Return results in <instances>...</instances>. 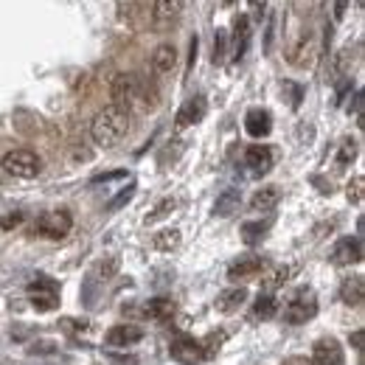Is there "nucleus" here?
Segmentation results:
<instances>
[{"instance_id": "f257e3e1", "label": "nucleus", "mask_w": 365, "mask_h": 365, "mask_svg": "<svg viewBox=\"0 0 365 365\" xmlns=\"http://www.w3.org/2000/svg\"><path fill=\"white\" fill-rule=\"evenodd\" d=\"M130 133V113L118 110L113 104H107L104 110L96 113V118L90 121V138L93 144L101 149H113L124 141V135Z\"/></svg>"}, {"instance_id": "f03ea898", "label": "nucleus", "mask_w": 365, "mask_h": 365, "mask_svg": "<svg viewBox=\"0 0 365 365\" xmlns=\"http://www.w3.org/2000/svg\"><path fill=\"white\" fill-rule=\"evenodd\" d=\"M0 166H3L6 174L20 177V180H34L43 172V160L31 149H11V152H6L3 160H0Z\"/></svg>"}, {"instance_id": "7ed1b4c3", "label": "nucleus", "mask_w": 365, "mask_h": 365, "mask_svg": "<svg viewBox=\"0 0 365 365\" xmlns=\"http://www.w3.org/2000/svg\"><path fill=\"white\" fill-rule=\"evenodd\" d=\"M110 99H113V107L118 110H127L141 99V82L135 73H116L113 76V84H110Z\"/></svg>"}, {"instance_id": "20e7f679", "label": "nucleus", "mask_w": 365, "mask_h": 365, "mask_svg": "<svg viewBox=\"0 0 365 365\" xmlns=\"http://www.w3.org/2000/svg\"><path fill=\"white\" fill-rule=\"evenodd\" d=\"M315 315H318V298H315L312 290H298L290 301L284 303V320L292 323V326L309 323Z\"/></svg>"}, {"instance_id": "39448f33", "label": "nucleus", "mask_w": 365, "mask_h": 365, "mask_svg": "<svg viewBox=\"0 0 365 365\" xmlns=\"http://www.w3.org/2000/svg\"><path fill=\"white\" fill-rule=\"evenodd\" d=\"M73 228L71 211L57 208V211H45L43 217L37 219V233L45 239H65Z\"/></svg>"}, {"instance_id": "423d86ee", "label": "nucleus", "mask_w": 365, "mask_h": 365, "mask_svg": "<svg viewBox=\"0 0 365 365\" xmlns=\"http://www.w3.org/2000/svg\"><path fill=\"white\" fill-rule=\"evenodd\" d=\"M28 298H31L34 309L51 312V309L60 306V287H57V281H51V279H34V281L28 284Z\"/></svg>"}, {"instance_id": "0eeeda50", "label": "nucleus", "mask_w": 365, "mask_h": 365, "mask_svg": "<svg viewBox=\"0 0 365 365\" xmlns=\"http://www.w3.org/2000/svg\"><path fill=\"white\" fill-rule=\"evenodd\" d=\"M186 9V0H155L152 3V28L155 31H169Z\"/></svg>"}, {"instance_id": "6e6552de", "label": "nucleus", "mask_w": 365, "mask_h": 365, "mask_svg": "<svg viewBox=\"0 0 365 365\" xmlns=\"http://www.w3.org/2000/svg\"><path fill=\"white\" fill-rule=\"evenodd\" d=\"M169 354H172V360H177L180 365H197V363H203V360H206L203 343H200V340H194V337H186V335H180V337H174V340H172Z\"/></svg>"}, {"instance_id": "1a4fd4ad", "label": "nucleus", "mask_w": 365, "mask_h": 365, "mask_svg": "<svg viewBox=\"0 0 365 365\" xmlns=\"http://www.w3.org/2000/svg\"><path fill=\"white\" fill-rule=\"evenodd\" d=\"M343 363H346V354H343V346L335 337H320L312 346V365H343Z\"/></svg>"}, {"instance_id": "9d476101", "label": "nucleus", "mask_w": 365, "mask_h": 365, "mask_svg": "<svg viewBox=\"0 0 365 365\" xmlns=\"http://www.w3.org/2000/svg\"><path fill=\"white\" fill-rule=\"evenodd\" d=\"M206 110H208V104H206V99L203 96H194V99H189L180 110H177V118H174V124H177V130H186V127H194V124H200L203 118H206Z\"/></svg>"}, {"instance_id": "9b49d317", "label": "nucleus", "mask_w": 365, "mask_h": 365, "mask_svg": "<svg viewBox=\"0 0 365 365\" xmlns=\"http://www.w3.org/2000/svg\"><path fill=\"white\" fill-rule=\"evenodd\" d=\"M104 340H107V346L127 349V346H135V343L144 340V329H138V326H133V323H118V326H113V329L104 335Z\"/></svg>"}, {"instance_id": "f8f14e48", "label": "nucleus", "mask_w": 365, "mask_h": 365, "mask_svg": "<svg viewBox=\"0 0 365 365\" xmlns=\"http://www.w3.org/2000/svg\"><path fill=\"white\" fill-rule=\"evenodd\" d=\"M332 262L335 264H360L363 262V242L354 236H349V239H340L337 245H335V250H332Z\"/></svg>"}, {"instance_id": "ddd939ff", "label": "nucleus", "mask_w": 365, "mask_h": 365, "mask_svg": "<svg viewBox=\"0 0 365 365\" xmlns=\"http://www.w3.org/2000/svg\"><path fill=\"white\" fill-rule=\"evenodd\" d=\"M245 163H247V169L253 172V174H267L270 169H273V149L264 144H253L247 146V152H245Z\"/></svg>"}, {"instance_id": "4468645a", "label": "nucleus", "mask_w": 365, "mask_h": 365, "mask_svg": "<svg viewBox=\"0 0 365 365\" xmlns=\"http://www.w3.org/2000/svg\"><path fill=\"white\" fill-rule=\"evenodd\" d=\"M245 130H247V135H253V138H267L270 130H273V116H270L267 110L256 107V110H250V113L245 116Z\"/></svg>"}, {"instance_id": "2eb2a0df", "label": "nucleus", "mask_w": 365, "mask_h": 365, "mask_svg": "<svg viewBox=\"0 0 365 365\" xmlns=\"http://www.w3.org/2000/svg\"><path fill=\"white\" fill-rule=\"evenodd\" d=\"M174 65H177V48L172 43L157 45L155 54H152V71L157 73V76H163V73L174 71Z\"/></svg>"}, {"instance_id": "dca6fc26", "label": "nucleus", "mask_w": 365, "mask_h": 365, "mask_svg": "<svg viewBox=\"0 0 365 365\" xmlns=\"http://www.w3.org/2000/svg\"><path fill=\"white\" fill-rule=\"evenodd\" d=\"M264 270V259L262 256H245V259H239V262H233L230 267H228V279L230 281H236V279H250V276H256V273H262Z\"/></svg>"}, {"instance_id": "f3484780", "label": "nucleus", "mask_w": 365, "mask_h": 365, "mask_svg": "<svg viewBox=\"0 0 365 365\" xmlns=\"http://www.w3.org/2000/svg\"><path fill=\"white\" fill-rule=\"evenodd\" d=\"M281 203V189L279 186H264L250 197V208L253 211H273Z\"/></svg>"}, {"instance_id": "a211bd4d", "label": "nucleus", "mask_w": 365, "mask_h": 365, "mask_svg": "<svg viewBox=\"0 0 365 365\" xmlns=\"http://www.w3.org/2000/svg\"><path fill=\"white\" fill-rule=\"evenodd\" d=\"M144 315L149 318V320L166 323V320H172V318H174V301H172V298H152V301L146 303Z\"/></svg>"}, {"instance_id": "6ab92c4d", "label": "nucleus", "mask_w": 365, "mask_h": 365, "mask_svg": "<svg viewBox=\"0 0 365 365\" xmlns=\"http://www.w3.org/2000/svg\"><path fill=\"white\" fill-rule=\"evenodd\" d=\"M365 298V284L360 276H354V279H346L343 284H340V301L346 303V306H360Z\"/></svg>"}, {"instance_id": "aec40b11", "label": "nucleus", "mask_w": 365, "mask_h": 365, "mask_svg": "<svg viewBox=\"0 0 365 365\" xmlns=\"http://www.w3.org/2000/svg\"><path fill=\"white\" fill-rule=\"evenodd\" d=\"M247 43H250V20L242 14V17L236 20V28H233V60H236V62L245 57Z\"/></svg>"}, {"instance_id": "412c9836", "label": "nucleus", "mask_w": 365, "mask_h": 365, "mask_svg": "<svg viewBox=\"0 0 365 365\" xmlns=\"http://www.w3.org/2000/svg\"><path fill=\"white\" fill-rule=\"evenodd\" d=\"M245 301H247V290H245V287H230V290H225L217 298V309L225 312V315H230V312H236Z\"/></svg>"}, {"instance_id": "4be33fe9", "label": "nucleus", "mask_w": 365, "mask_h": 365, "mask_svg": "<svg viewBox=\"0 0 365 365\" xmlns=\"http://www.w3.org/2000/svg\"><path fill=\"white\" fill-rule=\"evenodd\" d=\"M253 315H256L259 320H273V318L279 315V301H276V295H273V292L259 295L256 303H253Z\"/></svg>"}, {"instance_id": "5701e85b", "label": "nucleus", "mask_w": 365, "mask_h": 365, "mask_svg": "<svg viewBox=\"0 0 365 365\" xmlns=\"http://www.w3.org/2000/svg\"><path fill=\"white\" fill-rule=\"evenodd\" d=\"M239 203H242L239 191H236V189H228V191H222V194L217 197V203H214V214H217V217H230L233 211H239Z\"/></svg>"}, {"instance_id": "b1692460", "label": "nucleus", "mask_w": 365, "mask_h": 365, "mask_svg": "<svg viewBox=\"0 0 365 365\" xmlns=\"http://www.w3.org/2000/svg\"><path fill=\"white\" fill-rule=\"evenodd\" d=\"M292 276H295V267L281 264V267H273V270H270V273L262 279V284H264V290H267V292H273V290H279V287H284Z\"/></svg>"}, {"instance_id": "393cba45", "label": "nucleus", "mask_w": 365, "mask_h": 365, "mask_svg": "<svg viewBox=\"0 0 365 365\" xmlns=\"http://www.w3.org/2000/svg\"><path fill=\"white\" fill-rule=\"evenodd\" d=\"M177 245H180V230H177V228H166V230H160V233L155 236V247L163 250V253L174 250Z\"/></svg>"}, {"instance_id": "a878e982", "label": "nucleus", "mask_w": 365, "mask_h": 365, "mask_svg": "<svg viewBox=\"0 0 365 365\" xmlns=\"http://www.w3.org/2000/svg\"><path fill=\"white\" fill-rule=\"evenodd\" d=\"M174 208H177V203H174L172 197H166V200H160V203L155 206V211H149V214H146L144 222H146V225H152V222H157V219H163V217H166V214H172Z\"/></svg>"}, {"instance_id": "bb28decb", "label": "nucleus", "mask_w": 365, "mask_h": 365, "mask_svg": "<svg viewBox=\"0 0 365 365\" xmlns=\"http://www.w3.org/2000/svg\"><path fill=\"white\" fill-rule=\"evenodd\" d=\"M264 230H267V222H245V225H242V233H245V242H247V245L259 242V239L264 236Z\"/></svg>"}, {"instance_id": "cd10ccee", "label": "nucleus", "mask_w": 365, "mask_h": 365, "mask_svg": "<svg viewBox=\"0 0 365 365\" xmlns=\"http://www.w3.org/2000/svg\"><path fill=\"white\" fill-rule=\"evenodd\" d=\"M133 197H135V183H130L127 189H121V191H118V197H113V200L107 203V211H118V208H121V206H127Z\"/></svg>"}, {"instance_id": "c85d7f7f", "label": "nucleus", "mask_w": 365, "mask_h": 365, "mask_svg": "<svg viewBox=\"0 0 365 365\" xmlns=\"http://www.w3.org/2000/svg\"><path fill=\"white\" fill-rule=\"evenodd\" d=\"M354 157H357V141L346 138V141L340 144V152H337V163H340V166H349Z\"/></svg>"}, {"instance_id": "c756f323", "label": "nucleus", "mask_w": 365, "mask_h": 365, "mask_svg": "<svg viewBox=\"0 0 365 365\" xmlns=\"http://www.w3.org/2000/svg\"><path fill=\"white\" fill-rule=\"evenodd\" d=\"M363 186L365 180L357 174L352 183H349V203H354V206H363Z\"/></svg>"}, {"instance_id": "7c9ffc66", "label": "nucleus", "mask_w": 365, "mask_h": 365, "mask_svg": "<svg viewBox=\"0 0 365 365\" xmlns=\"http://www.w3.org/2000/svg\"><path fill=\"white\" fill-rule=\"evenodd\" d=\"M225 57V31H217V40H214V65L222 62Z\"/></svg>"}, {"instance_id": "2f4dec72", "label": "nucleus", "mask_w": 365, "mask_h": 365, "mask_svg": "<svg viewBox=\"0 0 365 365\" xmlns=\"http://www.w3.org/2000/svg\"><path fill=\"white\" fill-rule=\"evenodd\" d=\"M121 177H127V172H124V169H116V172H110V174L93 177V183H110V180H121Z\"/></svg>"}, {"instance_id": "473e14b6", "label": "nucleus", "mask_w": 365, "mask_h": 365, "mask_svg": "<svg viewBox=\"0 0 365 365\" xmlns=\"http://www.w3.org/2000/svg\"><path fill=\"white\" fill-rule=\"evenodd\" d=\"M116 270H118V262H116V259H110L107 264H99V273H101L104 279H110V276H113Z\"/></svg>"}, {"instance_id": "72a5a7b5", "label": "nucleus", "mask_w": 365, "mask_h": 365, "mask_svg": "<svg viewBox=\"0 0 365 365\" xmlns=\"http://www.w3.org/2000/svg\"><path fill=\"white\" fill-rule=\"evenodd\" d=\"M349 9V0H335V20H343Z\"/></svg>"}, {"instance_id": "f704fd0d", "label": "nucleus", "mask_w": 365, "mask_h": 365, "mask_svg": "<svg viewBox=\"0 0 365 365\" xmlns=\"http://www.w3.org/2000/svg\"><path fill=\"white\" fill-rule=\"evenodd\" d=\"M20 222H23V214H9V217L0 219L3 228H14V225H20Z\"/></svg>"}, {"instance_id": "c9c22d12", "label": "nucleus", "mask_w": 365, "mask_h": 365, "mask_svg": "<svg viewBox=\"0 0 365 365\" xmlns=\"http://www.w3.org/2000/svg\"><path fill=\"white\" fill-rule=\"evenodd\" d=\"M352 346H354V349H357V352H363V346H365V332H363V329H360V332H354V335H352Z\"/></svg>"}, {"instance_id": "e433bc0d", "label": "nucleus", "mask_w": 365, "mask_h": 365, "mask_svg": "<svg viewBox=\"0 0 365 365\" xmlns=\"http://www.w3.org/2000/svg\"><path fill=\"white\" fill-rule=\"evenodd\" d=\"M273 31H276V20L270 17V26H267V43H264V51H270V48H273Z\"/></svg>"}, {"instance_id": "4c0bfd02", "label": "nucleus", "mask_w": 365, "mask_h": 365, "mask_svg": "<svg viewBox=\"0 0 365 365\" xmlns=\"http://www.w3.org/2000/svg\"><path fill=\"white\" fill-rule=\"evenodd\" d=\"M281 365H312V360H306V357H287Z\"/></svg>"}, {"instance_id": "58836bf2", "label": "nucleus", "mask_w": 365, "mask_h": 365, "mask_svg": "<svg viewBox=\"0 0 365 365\" xmlns=\"http://www.w3.org/2000/svg\"><path fill=\"white\" fill-rule=\"evenodd\" d=\"M250 6H253V9H262V6H264V0H250Z\"/></svg>"}, {"instance_id": "ea45409f", "label": "nucleus", "mask_w": 365, "mask_h": 365, "mask_svg": "<svg viewBox=\"0 0 365 365\" xmlns=\"http://www.w3.org/2000/svg\"><path fill=\"white\" fill-rule=\"evenodd\" d=\"M230 3H233V0H225V6H230Z\"/></svg>"}]
</instances>
